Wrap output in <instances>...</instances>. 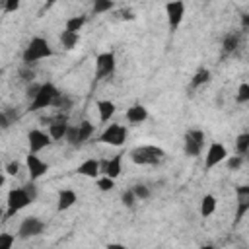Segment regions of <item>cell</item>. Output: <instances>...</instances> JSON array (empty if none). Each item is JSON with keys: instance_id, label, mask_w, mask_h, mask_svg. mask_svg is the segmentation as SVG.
Here are the masks:
<instances>
[{"instance_id": "31", "label": "cell", "mask_w": 249, "mask_h": 249, "mask_svg": "<svg viewBox=\"0 0 249 249\" xmlns=\"http://www.w3.org/2000/svg\"><path fill=\"white\" fill-rule=\"evenodd\" d=\"M235 101L237 103H249V82L239 84L237 93H235Z\"/></svg>"}, {"instance_id": "14", "label": "cell", "mask_w": 249, "mask_h": 249, "mask_svg": "<svg viewBox=\"0 0 249 249\" xmlns=\"http://www.w3.org/2000/svg\"><path fill=\"white\" fill-rule=\"evenodd\" d=\"M123 156L124 154H115L113 158L101 160V175L117 179L121 175V171H123Z\"/></svg>"}, {"instance_id": "34", "label": "cell", "mask_w": 249, "mask_h": 249, "mask_svg": "<svg viewBox=\"0 0 249 249\" xmlns=\"http://www.w3.org/2000/svg\"><path fill=\"white\" fill-rule=\"evenodd\" d=\"M19 169H21V163H19L18 160H12V161H8V163L4 165V171H6V175H10V177H16V175L19 173Z\"/></svg>"}, {"instance_id": "22", "label": "cell", "mask_w": 249, "mask_h": 249, "mask_svg": "<svg viewBox=\"0 0 249 249\" xmlns=\"http://www.w3.org/2000/svg\"><path fill=\"white\" fill-rule=\"evenodd\" d=\"M64 140H66L72 148H80V146H82V140H80V128H78V124H68V130H66Z\"/></svg>"}, {"instance_id": "41", "label": "cell", "mask_w": 249, "mask_h": 249, "mask_svg": "<svg viewBox=\"0 0 249 249\" xmlns=\"http://www.w3.org/2000/svg\"><path fill=\"white\" fill-rule=\"evenodd\" d=\"M21 76H23V80H25V82H33V78H35L33 70H21Z\"/></svg>"}, {"instance_id": "26", "label": "cell", "mask_w": 249, "mask_h": 249, "mask_svg": "<svg viewBox=\"0 0 249 249\" xmlns=\"http://www.w3.org/2000/svg\"><path fill=\"white\" fill-rule=\"evenodd\" d=\"M53 107H54V109H58V111H68V109H72V97L60 91V93L56 95V99H54Z\"/></svg>"}, {"instance_id": "36", "label": "cell", "mask_w": 249, "mask_h": 249, "mask_svg": "<svg viewBox=\"0 0 249 249\" xmlns=\"http://www.w3.org/2000/svg\"><path fill=\"white\" fill-rule=\"evenodd\" d=\"M226 163H228V167L230 169H239L241 165H243V156L241 154H235V156H228V160H226Z\"/></svg>"}, {"instance_id": "12", "label": "cell", "mask_w": 249, "mask_h": 249, "mask_svg": "<svg viewBox=\"0 0 249 249\" xmlns=\"http://www.w3.org/2000/svg\"><path fill=\"white\" fill-rule=\"evenodd\" d=\"M235 196H237V202H235V218H233V224H239L245 218V214H249V185L235 187Z\"/></svg>"}, {"instance_id": "5", "label": "cell", "mask_w": 249, "mask_h": 249, "mask_svg": "<svg viewBox=\"0 0 249 249\" xmlns=\"http://www.w3.org/2000/svg\"><path fill=\"white\" fill-rule=\"evenodd\" d=\"M204 142H206V136L200 128H189L183 136V152L189 158H196V156H200Z\"/></svg>"}, {"instance_id": "10", "label": "cell", "mask_w": 249, "mask_h": 249, "mask_svg": "<svg viewBox=\"0 0 249 249\" xmlns=\"http://www.w3.org/2000/svg\"><path fill=\"white\" fill-rule=\"evenodd\" d=\"M226 160H228V150H226V146H224L222 142H212V144L208 146V150H206V156H204V167H206V171H208V169L220 165V163L226 161Z\"/></svg>"}, {"instance_id": "11", "label": "cell", "mask_w": 249, "mask_h": 249, "mask_svg": "<svg viewBox=\"0 0 249 249\" xmlns=\"http://www.w3.org/2000/svg\"><path fill=\"white\" fill-rule=\"evenodd\" d=\"M51 142H53L51 134H49V132H45V130H41V128H31V130L27 132V144H29V152L39 154L41 150L49 148V146H51Z\"/></svg>"}, {"instance_id": "1", "label": "cell", "mask_w": 249, "mask_h": 249, "mask_svg": "<svg viewBox=\"0 0 249 249\" xmlns=\"http://www.w3.org/2000/svg\"><path fill=\"white\" fill-rule=\"evenodd\" d=\"M132 163L136 165H158L165 160V152L163 148L156 146V144H140V146H134L130 152H128Z\"/></svg>"}, {"instance_id": "18", "label": "cell", "mask_w": 249, "mask_h": 249, "mask_svg": "<svg viewBox=\"0 0 249 249\" xmlns=\"http://www.w3.org/2000/svg\"><path fill=\"white\" fill-rule=\"evenodd\" d=\"M124 119H126L130 124H140V123H144V121L148 119V109H146L144 105H140V103H134V105H130V107L126 109Z\"/></svg>"}, {"instance_id": "2", "label": "cell", "mask_w": 249, "mask_h": 249, "mask_svg": "<svg viewBox=\"0 0 249 249\" xmlns=\"http://www.w3.org/2000/svg\"><path fill=\"white\" fill-rule=\"evenodd\" d=\"M49 56H53V47L43 37H33L27 43V47L23 49V53H21V60H23L25 66L37 64L39 60H45Z\"/></svg>"}, {"instance_id": "42", "label": "cell", "mask_w": 249, "mask_h": 249, "mask_svg": "<svg viewBox=\"0 0 249 249\" xmlns=\"http://www.w3.org/2000/svg\"><path fill=\"white\" fill-rule=\"evenodd\" d=\"M241 25H243V27H245V29H247V27H249V14H245V16H243V18H241Z\"/></svg>"}, {"instance_id": "7", "label": "cell", "mask_w": 249, "mask_h": 249, "mask_svg": "<svg viewBox=\"0 0 249 249\" xmlns=\"http://www.w3.org/2000/svg\"><path fill=\"white\" fill-rule=\"evenodd\" d=\"M115 68H117V58H115L113 51H105V53L97 54V58H95V78L97 80L113 76Z\"/></svg>"}, {"instance_id": "19", "label": "cell", "mask_w": 249, "mask_h": 249, "mask_svg": "<svg viewBox=\"0 0 249 249\" xmlns=\"http://www.w3.org/2000/svg\"><path fill=\"white\" fill-rule=\"evenodd\" d=\"M95 107H97V113H99V121L101 123H109L115 117V113H117V107H115V103L111 99H99L95 103Z\"/></svg>"}, {"instance_id": "13", "label": "cell", "mask_w": 249, "mask_h": 249, "mask_svg": "<svg viewBox=\"0 0 249 249\" xmlns=\"http://www.w3.org/2000/svg\"><path fill=\"white\" fill-rule=\"evenodd\" d=\"M25 165H27V171H29V179H33V181L41 179V177L49 171V163L43 161L35 152H29V154H27Z\"/></svg>"}, {"instance_id": "37", "label": "cell", "mask_w": 249, "mask_h": 249, "mask_svg": "<svg viewBox=\"0 0 249 249\" xmlns=\"http://www.w3.org/2000/svg\"><path fill=\"white\" fill-rule=\"evenodd\" d=\"M23 0H4V14H10V12H16L18 8H19V4H21Z\"/></svg>"}, {"instance_id": "23", "label": "cell", "mask_w": 249, "mask_h": 249, "mask_svg": "<svg viewBox=\"0 0 249 249\" xmlns=\"http://www.w3.org/2000/svg\"><path fill=\"white\" fill-rule=\"evenodd\" d=\"M210 70H206V68H200V70H196L195 72V76L191 78V88H200V86H204V84H208L210 82Z\"/></svg>"}, {"instance_id": "38", "label": "cell", "mask_w": 249, "mask_h": 249, "mask_svg": "<svg viewBox=\"0 0 249 249\" xmlns=\"http://www.w3.org/2000/svg\"><path fill=\"white\" fill-rule=\"evenodd\" d=\"M23 189L27 191V195L31 196V200L35 202V198H37V185H35V181H33V179H29V181L23 185Z\"/></svg>"}, {"instance_id": "33", "label": "cell", "mask_w": 249, "mask_h": 249, "mask_svg": "<svg viewBox=\"0 0 249 249\" xmlns=\"http://www.w3.org/2000/svg\"><path fill=\"white\" fill-rule=\"evenodd\" d=\"M115 0H93V14H105L113 8Z\"/></svg>"}, {"instance_id": "4", "label": "cell", "mask_w": 249, "mask_h": 249, "mask_svg": "<svg viewBox=\"0 0 249 249\" xmlns=\"http://www.w3.org/2000/svg\"><path fill=\"white\" fill-rule=\"evenodd\" d=\"M31 196L27 195V191L23 187H16V189H10L8 191V196H6V218L18 214L19 210L27 208L31 204Z\"/></svg>"}, {"instance_id": "17", "label": "cell", "mask_w": 249, "mask_h": 249, "mask_svg": "<svg viewBox=\"0 0 249 249\" xmlns=\"http://www.w3.org/2000/svg\"><path fill=\"white\" fill-rule=\"evenodd\" d=\"M76 202H78V195H76L74 189H62V191H58V196H56V210L58 212H64V210L72 208Z\"/></svg>"}, {"instance_id": "8", "label": "cell", "mask_w": 249, "mask_h": 249, "mask_svg": "<svg viewBox=\"0 0 249 249\" xmlns=\"http://www.w3.org/2000/svg\"><path fill=\"white\" fill-rule=\"evenodd\" d=\"M45 231V222L39 218V216H27L21 220L19 228H18V237L19 239H31V237H37Z\"/></svg>"}, {"instance_id": "27", "label": "cell", "mask_w": 249, "mask_h": 249, "mask_svg": "<svg viewBox=\"0 0 249 249\" xmlns=\"http://www.w3.org/2000/svg\"><path fill=\"white\" fill-rule=\"evenodd\" d=\"M235 152L241 154V156L249 154V132H241L235 138Z\"/></svg>"}, {"instance_id": "3", "label": "cell", "mask_w": 249, "mask_h": 249, "mask_svg": "<svg viewBox=\"0 0 249 249\" xmlns=\"http://www.w3.org/2000/svg\"><path fill=\"white\" fill-rule=\"evenodd\" d=\"M60 93V89L53 84V82H43L37 95L29 101V111H41V109H47V107H53L56 95Z\"/></svg>"}, {"instance_id": "20", "label": "cell", "mask_w": 249, "mask_h": 249, "mask_svg": "<svg viewBox=\"0 0 249 249\" xmlns=\"http://www.w3.org/2000/svg\"><path fill=\"white\" fill-rule=\"evenodd\" d=\"M58 41H60V45H62V49H66V51H72L78 43H80V33L78 31H70V29H62L60 31V35H58Z\"/></svg>"}, {"instance_id": "32", "label": "cell", "mask_w": 249, "mask_h": 249, "mask_svg": "<svg viewBox=\"0 0 249 249\" xmlns=\"http://www.w3.org/2000/svg\"><path fill=\"white\" fill-rule=\"evenodd\" d=\"M121 202H123L126 208H132V206L138 202V198H136V195H134L132 189H126V191H123V195H121Z\"/></svg>"}, {"instance_id": "24", "label": "cell", "mask_w": 249, "mask_h": 249, "mask_svg": "<svg viewBox=\"0 0 249 249\" xmlns=\"http://www.w3.org/2000/svg\"><path fill=\"white\" fill-rule=\"evenodd\" d=\"M86 21H88V16H84V14H80V16H72V18L66 19L64 27L70 29V31H80V29L86 25Z\"/></svg>"}, {"instance_id": "40", "label": "cell", "mask_w": 249, "mask_h": 249, "mask_svg": "<svg viewBox=\"0 0 249 249\" xmlns=\"http://www.w3.org/2000/svg\"><path fill=\"white\" fill-rule=\"evenodd\" d=\"M10 124H12V119H10V115H8L6 111H2V113H0V126L6 130V128H10Z\"/></svg>"}, {"instance_id": "43", "label": "cell", "mask_w": 249, "mask_h": 249, "mask_svg": "<svg viewBox=\"0 0 249 249\" xmlns=\"http://www.w3.org/2000/svg\"><path fill=\"white\" fill-rule=\"evenodd\" d=\"M54 2H58V0H47V8H49V6H53Z\"/></svg>"}, {"instance_id": "16", "label": "cell", "mask_w": 249, "mask_h": 249, "mask_svg": "<svg viewBox=\"0 0 249 249\" xmlns=\"http://www.w3.org/2000/svg\"><path fill=\"white\" fill-rule=\"evenodd\" d=\"M76 173L84 175V177H89V179H97L101 175V161L95 160V158H88L76 167Z\"/></svg>"}, {"instance_id": "29", "label": "cell", "mask_w": 249, "mask_h": 249, "mask_svg": "<svg viewBox=\"0 0 249 249\" xmlns=\"http://www.w3.org/2000/svg\"><path fill=\"white\" fill-rule=\"evenodd\" d=\"M237 45H239V35H235V33H228L224 43H222L224 53H233L237 49Z\"/></svg>"}, {"instance_id": "30", "label": "cell", "mask_w": 249, "mask_h": 249, "mask_svg": "<svg viewBox=\"0 0 249 249\" xmlns=\"http://www.w3.org/2000/svg\"><path fill=\"white\" fill-rule=\"evenodd\" d=\"M130 189L134 191V195H136V198H138V200H148V198H150V195H152V193H150V187H148V185H144V183H136V185H132Z\"/></svg>"}, {"instance_id": "9", "label": "cell", "mask_w": 249, "mask_h": 249, "mask_svg": "<svg viewBox=\"0 0 249 249\" xmlns=\"http://www.w3.org/2000/svg\"><path fill=\"white\" fill-rule=\"evenodd\" d=\"M165 16H167V25L171 31L179 29L185 18V2L183 0H169L165 4Z\"/></svg>"}, {"instance_id": "25", "label": "cell", "mask_w": 249, "mask_h": 249, "mask_svg": "<svg viewBox=\"0 0 249 249\" xmlns=\"http://www.w3.org/2000/svg\"><path fill=\"white\" fill-rule=\"evenodd\" d=\"M78 128H80V140H82V144H84V142H88V140L93 136L95 124L89 123V121H82V123L78 124Z\"/></svg>"}, {"instance_id": "15", "label": "cell", "mask_w": 249, "mask_h": 249, "mask_svg": "<svg viewBox=\"0 0 249 249\" xmlns=\"http://www.w3.org/2000/svg\"><path fill=\"white\" fill-rule=\"evenodd\" d=\"M43 121L49 124L47 132L51 134L53 140H64L66 130H68V121L64 117H58V119H43Z\"/></svg>"}, {"instance_id": "35", "label": "cell", "mask_w": 249, "mask_h": 249, "mask_svg": "<svg viewBox=\"0 0 249 249\" xmlns=\"http://www.w3.org/2000/svg\"><path fill=\"white\" fill-rule=\"evenodd\" d=\"M16 243L14 233H0V249H12Z\"/></svg>"}, {"instance_id": "28", "label": "cell", "mask_w": 249, "mask_h": 249, "mask_svg": "<svg viewBox=\"0 0 249 249\" xmlns=\"http://www.w3.org/2000/svg\"><path fill=\"white\" fill-rule=\"evenodd\" d=\"M95 185H97V189H99L101 193H109V191H113V187H115V179H113V177H107V175H99V177L95 179Z\"/></svg>"}, {"instance_id": "21", "label": "cell", "mask_w": 249, "mask_h": 249, "mask_svg": "<svg viewBox=\"0 0 249 249\" xmlns=\"http://www.w3.org/2000/svg\"><path fill=\"white\" fill-rule=\"evenodd\" d=\"M216 208H218V200H216V196H214V195H204V196L200 198L198 212H200V216H202V218L212 216V214L216 212Z\"/></svg>"}, {"instance_id": "6", "label": "cell", "mask_w": 249, "mask_h": 249, "mask_svg": "<svg viewBox=\"0 0 249 249\" xmlns=\"http://www.w3.org/2000/svg\"><path fill=\"white\" fill-rule=\"evenodd\" d=\"M126 136H128L126 126H123L121 123H111L103 128V132L99 134L97 140L103 144H109V146H123L126 142Z\"/></svg>"}, {"instance_id": "39", "label": "cell", "mask_w": 249, "mask_h": 249, "mask_svg": "<svg viewBox=\"0 0 249 249\" xmlns=\"http://www.w3.org/2000/svg\"><path fill=\"white\" fill-rule=\"evenodd\" d=\"M39 88H41V84H35V82H29V86H27V89H25V97L31 101L35 95H37V91H39Z\"/></svg>"}]
</instances>
